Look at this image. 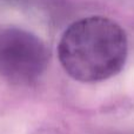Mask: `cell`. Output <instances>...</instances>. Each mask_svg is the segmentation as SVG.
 <instances>
[{"label": "cell", "instance_id": "6da1fadb", "mask_svg": "<svg viewBox=\"0 0 134 134\" xmlns=\"http://www.w3.org/2000/svg\"><path fill=\"white\" fill-rule=\"evenodd\" d=\"M127 35L106 16H87L61 35L58 57L66 73L81 82H98L116 75L126 64Z\"/></svg>", "mask_w": 134, "mask_h": 134}, {"label": "cell", "instance_id": "7a4b0ae2", "mask_svg": "<svg viewBox=\"0 0 134 134\" xmlns=\"http://www.w3.org/2000/svg\"><path fill=\"white\" fill-rule=\"evenodd\" d=\"M48 51L32 33L19 28L0 31V76L16 86L37 82L48 65Z\"/></svg>", "mask_w": 134, "mask_h": 134}]
</instances>
